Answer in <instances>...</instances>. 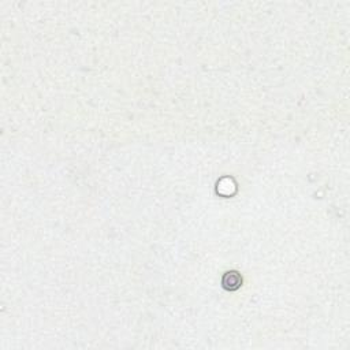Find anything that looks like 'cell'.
<instances>
[{
  "label": "cell",
  "mask_w": 350,
  "mask_h": 350,
  "mask_svg": "<svg viewBox=\"0 0 350 350\" xmlns=\"http://www.w3.org/2000/svg\"><path fill=\"white\" fill-rule=\"evenodd\" d=\"M242 276L238 271H227L222 278V286L227 291H237L242 286Z\"/></svg>",
  "instance_id": "6da1fadb"
},
{
  "label": "cell",
  "mask_w": 350,
  "mask_h": 350,
  "mask_svg": "<svg viewBox=\"0 0 350 350\" xmlns=\"http://www.w3.org/2000/svg\"><path fill=\"white\" fill-rule=\"evenodd\" d=\"M237 190V185L232 178H222L218 182L216 192L222 196H232Z\"/></svg>",
  "instance_id": "7a4b0ae2"
}]
</instances>
